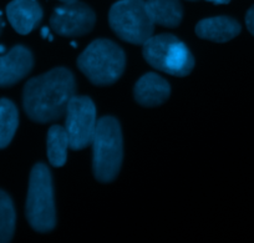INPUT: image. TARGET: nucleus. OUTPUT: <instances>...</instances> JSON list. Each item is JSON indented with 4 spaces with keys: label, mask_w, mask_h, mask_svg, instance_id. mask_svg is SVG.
Wrapping results in <instances>:
<instances>
[{
    "label": "nucleus",
    "mask_w": 254,
    "mask_h": 243,
    "mask_svg": "<svg viewBox=\"0 0 254 243\" xmlns=\"http://www.w3.org/2000/svg\"><path fill=\"white\" fill-rule=\"evenodd\" d=\"M96 21L94 10L86 4H64L54 10L50 26L61 36H81L92 30Z\"/></svg>",
    "instance_id": "6e6552de"
},
{
    "label": "nucleus",
    "mask_w": 254,
    "mask_h": 243,
    "mask_svg": "<svg viewBox=\"0 0 254 243\" xmlns=\"http://www.w3.org/2000/svg\"><path fill=\"white\" fill-rule=\"evenodd\" d=\"M109 23L120 39L135 45H143L155 30L145 0H120L115 3L110 9Z\"/></svg>",
    "instance_id": "423d86ee"
},
{
    "label": "nucleus",
    "mask_w": 254,
    "mask_h": 243,
    "mask_svg": "<svg viewBox=\"0 0 254 243\" xmlns=\"http://www.w3.org/2000/svg\"><path fill=\"white\" fill-rule=\"evenodd\" d=\"M142 54L152 68L170 75L183 78L193 70V55L187 45L172 34L152 35L143 44Z\"/></svg>",
    "instance_id": "39448f33"
},
{
    "label": "nucleus",
    "mask_w": 254,
    "mask_h": 243,
    "mask_svg": "<svg viewBox=\"0 0 254 243\" xmlns=\"http://www.w3.org/2000/svg\"><path fill=\"white\" fill-rule=\"evenodd\" d=\"M0 30H1V18H0Z\"/></svg>",
    "instance_id": "aec40b11"
},
{
    "label": "nucleus",
    "mask_w": 254,
    "mask_h": 243,
    "mask_svg": "<svg viewBox=\"0 0 254 243\" xmlns=\"http://www.w3.org/2000/svg\"><path fill=\"white\" fill-rule=\"evenodd\" d=\"M170 84L155 73H147L141 76L133 90L136 101L146 107H155L163 104L170 97Z\"/></svg>",
    "instance_id": "9b49d317"
},
{
    "label": "nucleus",
    "mask_w": 254,
    "mask_h": 243,
    "mask_svg": "<svg viewBox=\"0 0 254 243\" xmlns=\"http://www.w3.org/2000/svg\"><path fill=\"white\" fill-rule=\"evenodd\" d=\"M66 129L70 149L82 150L90 146L94 140L97 126L96 107L87 96H72L67 105Z\"/></svg>",
    "instance_id": "0eeeda50"
},
{
    "label": "nucleus",
    "mask_w": 254,
    "mask_h": 243,
    "mask_svg": "<svg viewBox=\"0 0 254 243\" xmlns=\"http://www.w3.org/2000/svg\"><path fill=\"white\" fill-rule=\"evenodd\" d=\"M146 8L153 24L176 28L182 21L183 8L180 0H147Z\"/></svg>",
    "instance_id": "ddd939ff"
},
{
    "label": "nucleus",
    "mask_w": 254,
    "mask_h": 243,
    "mask_svg": "<svg viewBox=\"0 0 254 243\" xmlns=\"http://www.w3.org/2000/svg\"><path fill=\"white\" fill-rule=\"evenodd\" d=\"M15 208L10 196L0 190V243L10 242L15 231Z\"/></svg>",
    "instance_id": "dca6fc26"
},
{
    "label": "nucleus",
    "mask_w": 254,
    "mask_h": 243,
    "mask_svg": "<svg viewBox=\"0 0 254 243\" xmlns=\"http://www.w3.org/2000/svg\"><path fill=\"white\" fill-rule=\"evenodd\" d=\"M48 159L50 163L55 167H61L65 165L67 160V149L70 147L69 135L66 129L63 126H51L48 132Z\"/></svg>",
    "instance_id": "4468645a"
},
{
    "label": "nucleus",
    "mask_w": 254,
    "mask_h": 243,
    "mask_svg": "<svg viewBox=\"0 0 254 243\" xmlns=\"http://www.w3.org/2000/svg\"><path fill=\"white\" fill-rule=\"evenodd\" d=\"M92 168L100 182H111L121 168L124 145L119 121L112 116H105L97 121L96 132L92 140Z\"/></svg>",
    "instance_id": "7ed1b4c3"
},
{
    "label": "nucleus",
    "mask_w": 254,
    "mask_h": 243,
    "mask_svg": "<svg viewBox=\"0 0 254 243\" xmlns=\"http://www.w3.org/2000/svg\"><path fill=\"white\" fill-rule=\"evenodd\" d=\"M241 33V25L237 20L229 16H214L203 19L196 26V34L201 39L227 43Z\"/></svg>",
    "instance_id": "f8f14e48"
},
{
    "label": "nucleus",
    "mask_w": 254,
    "mask_h": 243,
    "mask_svg": "<svg viewBox=\"0 0 254 243\" xmlns=\"http://www.w3.org/2000/svg\"><path fill=\"white\" fill-rule=\"evenodd\" d=\"M75 91L76 82L71 71L66 68L53 69L26 82L23 91L24 110L35 122L55 121L65 115Z\"/></svg>",
    "instance_id": "f257e3e1"
},
{
    "label": "nucleus",
    "mask_w": 254,
    "mask_h": 243,
    "mask_svg": "<svg viewBox=\"0 0 254 243\" xmlns=\"http://www.w3.org/2000/svg\"><path fill=\"white\" fill-rule=\"evenodd\" d=\"M190 1H193V0H190Z\"/></svg>",
    "instance_id": "412c9836"
},
{
    "label": "nucleus",
    "mask_w": 254,
    "mask_h": 243,
    "mask_svg": "<svg viewBox=\"0 0 254 243\" xmlns=\"http://www.w3.org/2000/svg\"><path fill=\"white\" fill-rule=\"evenodd\" d=\"M59 1H61V3L64 4H70V3H75V1H77V0H59Z\"/></svg>",
    "instance_id": "6ab92c4d"
},
{
    "label": "nucleus",
    "mask_w": 254,
    "mask_h": 243,
    "mask_svg": "<svg viewBox=\"0 0 254 243\" xmlns=\"http://www.w3.org/2000/svg\"><path fill=\"white\" fill-rule=\"evenodd\" d=\"M6 16L16 33L26 35L43 19V9L36 0H13L6 6Z\"/></svg>",
    "instance_id": "9d476101"
},
{
    "label": "nucleus",
    "mask_w": 254,
    "mask_h": 243,
    "mask_svg": "<svg viewBox=\"0 0 254 243\" xmlns=\"http://www.w3.org/2000/svg\"><path fill=\"white\" fill-rule=\"evenodd\" d=\"M26 218L36 232H50L56 225L55 203L51 173L48 166L36 163L29 180Z\"/></svg>",
    "instance_id": "20e7f679"
},
{
    "label": "nucleus",
    "mask_w": 254,
    "mask_h": 243,
    "mask_svg": "<svg viewBox=\"0 0 254 243\" xmlns=\"http://www.w3.org/2000/svg\"><path fill=\"white\" fill-rule=\"evenodd\" d=\"M207 1H211L213 4H228L231 0H207Z\"/></svg>",
    "instance_id": "a211bd4d"
},
{
    "label": "nucleus",
    "mask_w": 254,
    "mask_h": 243,
    "mask_svg": "<svg viewBox=\"0 0 254 243\" xmlns=\"http://www.w3.org/2000/svg\"><path fill=\"white\" fill-rule=\"evenodd\" d=\"M246 24L248 30L254 35V5L248 10L246 15Z\"/></svg>",
    "instance_id": "f3484780"
},
{
    "label": "nucleus",
    "mask_w": 254,
    "mask_h": 243,
    "mask_svg": "<svg viewBox=\"0 0 254 243\" xmlns=\"http://www.w3.org/2000/svg\"><path fill=\"white\" fill-rule=\"evenodd\" d=\"M125 65L124 50L107 39L92 41L77 59L81 73L97 86L115 84L124 74Z\"/></svg>",
    "instance_id": "f03ea898"
},
{
    "label": "nucleus",
    "mask_w": 254,
    "mask_h": 243,
    "mask_svg": "<svg viewBox=\"0 0 254 243\" xmlns=\"http://www.w3.org/2000/svg\"><path fill=\"white\" fill-rule=\"evenodd\" d=\"M33 65V54L25 46L16 45L0 55V87L15 85L30 73Z\"/></svg>",
    "instance_id": "1a4fd4ad"
},
{
    "label": "nucleus",
    "mask_w": 254,
    "mask_h": 243,
    "mask_svg": "<svg viewBox=\"0 0 254 243\" xmlns=\"http://www.w3.org/2000/svg\"><path fill=\"white\" fill-rule=\"evenodd\" d=\"M18 125L19 112L15 104L8 99H0V150L10 144Z\"/></svg>",
    "instance_id": "2eb2a0df"
}]
</instances>
